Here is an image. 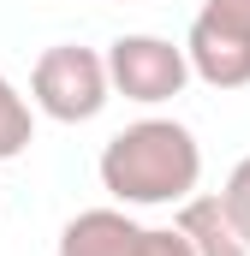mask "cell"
<instances>
[{"label":"cell","instance_id":"277c9868","mask_svg":"<svg viewBox=\"0 0 250 256\" xmlns=\"http://www.w3.org/2000/svg\"><path fill=\"white\" fill-rule=\"evenodd\" d=\"M108 72H114V96L137 102V108H161V102L185 96V84L196 78L185 48L167 36H149V30L108 42Z\"/></svg>","mask_w":250,"mask_h":256},{"label":"cell","instance_id":"6da1fadb","mask_svg":"<svg viewBox=\"0 0 250 256\" xmlns=\"http://www.w3.org/2000/svg\"><path fill=\"white\" fill-rule=\"evenodd\" d=\"M96 173L120 208H179L202 185V143L179 120H137L102 143Z\"/></svg>","mask_w":250,"mask_h":256},{"label":"cell","instance_id":"7a4b0ae2","mask_svg":"<svg viewBox=\"0 0 250 256\" xmlns=\"http://www.w3.org/2000/svg\"><path fill=\"white\" fill-rule=\"evenodd\" d=\"M30 102H36V114H48L54 126H90V120L114 102L108 54L78 48V42L42 48V60L30 66Z\"/></svg>","mask_w":250,"mask_h":256},{"label":"cell","instance_id":"8992f818","mask_svg":"<svg viewBox=\"0 0 250 256\" xmlns=\"http://www.w3.org/2000/svg\"><path fill=\"white\" fill-rule=\"evenodd\" d=\"M173 226L190 238L196 256H250V244H244V232H238V220L226 214L220 191L214 196H185L173 208Z\"/></svg>","mask_w":250,"mask_h":256},{"label":"cell","instance_id":"5b68a950","mask_svg":"<svg viewBox=\"0 0 250 256\" xmlns=\"http://www.w3.org/2000/svg\"><path fill=\"white\" fill-rule=\"evenodd\" d=\"M60 256H196L179 226H143L131 208H84L60 232Z\"/></svg>","mask_w":250,"mask_h":256},{"label":"cell","instance_id":"ba28073f","mask_svg":"<svg viewBox=\"0 0 250 256\" xmlns=\"http://www.w3.org/2000/svg\"><path fill=\"white\" fill-rule=\"evenodd\" d=\"M220 202H226V214L238 220V232H244V244H250V155L226 173V185H220Z\"/></svg>","mask_w":250,"mask_h":256},{"label":"cell","instance_id":"52a82bcc","mask_svg":"<svg viewBox=\"0 0 250 256\" xmlns=\"http://www.w3.org/2000/svg\"><path fill=\"white\" fill-rule=\"evenodd\" d=\"M36 143V102H24V90L0 72V161H18Z\"/></svg>","mask_w":250,"mask_h":256},{"label":"cell","instance_id":"3957f363","mask_svg":"<svg viewBox=\"0 0 250 256\" xmlns=\"http://www.w3.org/2000/svg\"><path fill=\"white\" fill-rule=\"evenodd\" d=\"M190 72L208 90H244L250 84V0H202L185 36Z\"/></svg>","mask_w":250,"mask_h":256}]
</instances>
